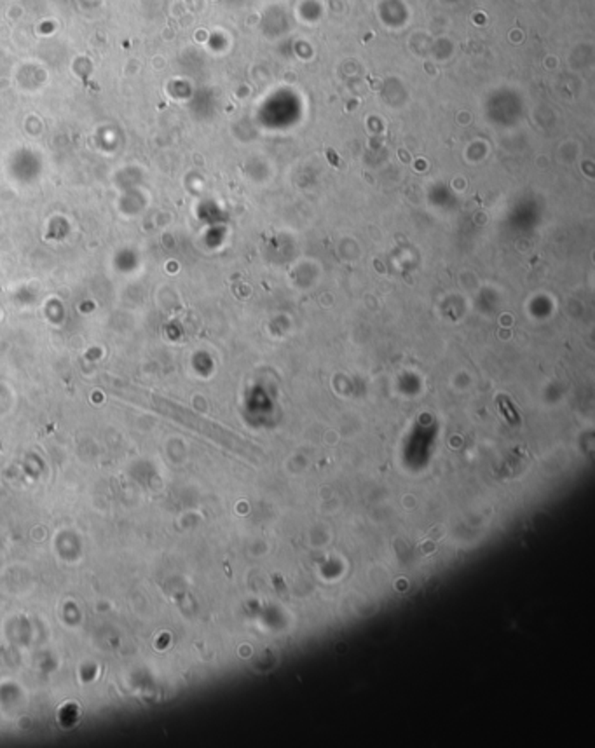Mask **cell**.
<instances>
[{
	"label": "cell",
	"instance_id": "1",
	"mask_svg": "<svg viewBox=\"0 0 595 748\" xmlns=\"http://www.w3.org/2000/svg\"><path fill=\"white\" fill-rule=\"evenodd\" d=\"M497 403H499V409L503 410L504 417H506V419L510 420V422H513V424H518V422H520V417H518V413L515 412L513 405H511V403L508 402V399L504 398V396H501V398H497Z\"/></svg>",
	"mask_w": 595,
	"mask_h": 748
}]
</instances>
